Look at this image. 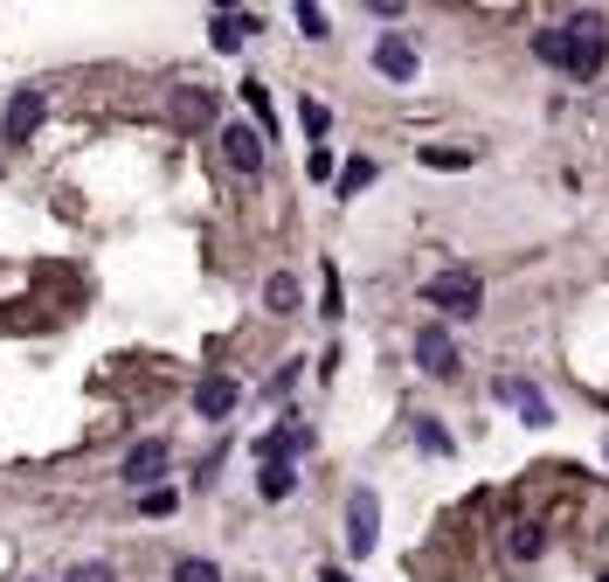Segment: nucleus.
Here are the masks:
<instances>
[{"instance_id": "7ed1b4c3", "label": "nucleus", "mask_w": 609, "mask_h": 582, "mask_svg": "<svg viewBox=\"0 0 609 582\" xmlns=\"http://www.w3.org/2000/svg\"><path fill=\"white\" fill-rule=\"evenodd\" d=\"M374 548H381V493H374V485H360V493L347 499V555L368 561Z\"/></svg>"}, {"instance_id": "f8f14e48", "label": "nucleus", "mask_w": 609, "mask_h": 582, "mask_svg": "<svg viewBox=\"0 0 609 582\" xmlns=\"http://www.w3.org/2000/svg\"><path fill=\"white\" fill-rule=\"evenodd\" d=\"M243 35H257V14H236V8H222L215 22H208V42H215L222 55H236V49H243Z\"/></svg>"}, {"instance_id": "412c9836", "label": "nucleus", "mask_w": 609, "mask_h": 582, "mask_svg": "<svg viewBox=\"0 0 609 582\" xmlns=\"http://www.w3.org/2000/svg\"><path fill=\"white\" fill-rule=\"evenodd\" d=\"M174 582H222V569L208 555H187V561H174Z\"/></svg>"}, {"instance_id": "1a4fd4ad", "label": "nucleus", "mask_w": 609, "mask_h": 582, "mask_svg": "<svg viewBox=\"0 0 609 582\" xmlns=\"http://www.w3.org/2000/svg\"><path fill=\"white\" fill-rule=\"evenodd\" d=\"M236 403H243L236 374H201V382H195V417H201V423H222Z\"/></svg>"}, {"instance_id": "c85d7f7f", "label": "nucleus", "mask_w": 609, "mask_h": 582, "mask_svg": "<svg viewBox=\"0 0 609 582\" xmlns=\"http://www.w3.org/2000/svg\"><path fill=\"white\" fill-rule=\"evenodd\" d=\"M596 582H609V575H596Z\"/></svg>"}, {"instance_id": "f3484780", "label": "nucleus", "mask_w": 609, "mask_h": 582, "mask_svg": "<svg viewBox=\"0 0 609 582\" xmlns=\"http://www.w3.org/2000/svg\"><path fill=\"white\" fill-rule=\"evenodd\" d=\"M506 548H512V555H520V561H540V548H547V534H540V528H533V520H520V528H512V534H506Z\"/></svg>"}, {"instance_id": "ddd939ff", "label": "nucleus", "mask_w": 609, "mask_h": 582, "mask_svg": "<svg viewBox=\"0 0 609 582\" xmlns=\"http://www.w3.org/2000/svg\"><path fill=\"white\" fill-rule=\"evenodd\" d=\"M257 493H263V499H291V493H298V465H284V458L263 465V472H257Z\"/></svg>"}, {"instance_id": "aec40b11", "label": "nucleus", "mask_w": 609, "mask_h": 582, "mask_svg": "<svg viewBox=\"0 0 609 582\" xmlns=\"http://www.w3.org/2000/svg\"><path fill=\"white\" fill-rule=\"evenodd\" d=\"M533 55L561 70V63H568V35H561V28H540V35H533Z\"/></svg>"}, {"instance_id": "a211bd4d", "label": "nucleus", "mask_w": 609, "mask_h": 582, "mask_svg": "<svg viewBox=\"0 0 609 582\" xmlns=\"http://www.w3.org/2000/svg\"><path fill=\"white\" fill-rule=\"evenodd\" d=\"M423 160L436 166V174H464V166L478 160V153H464V146H423Z\"/></svg>"}, {"instance_id": "9b49d317", "label": "nucleus", "mask_w": 609, "mask_h": 582, "mask_svg": "<svg viewBox=\"0 0 609 582\" xmlns=\"http://www.w3.org/2000/svg\"><path fill=\"white\" fill-rule=\"evenodd\" d=\"M250 450H257V465H277V458H284V465H291V458H298V450H312V423H298V417H291V423H277V430H271V437H257Z\"/></svg>"}, {"instance_id": "f257e3e1", "label": "nucleus", "mask_w": 609, "mask_h": 582, "mask_svg": "<svg viewBox=\"0 0 609 582\" xmlns=\"http://www.w3.org/2000/svg\"><path fill=\"white\" fill-rule=\"evenodd\" d=\"M561 35H568V63H561V70H568L575 84H588V77L609 63V14H596V8H588V14H568Z\"/></svg>"}, {"instance_id": "bb28decb", "label": "nucleus", "mask_w": 609, "mask_h": 582, "mask_svg": "<svg viewBox=\"0 0 609 582\" xmlns=\"http://www.w3.org/2000/svg\"><path fill=\"white\" fill-rule=\"evenodd\" d=\"M63 582H119V575H111V561H76Z\"/></svg>"}, {"instance_id": "393cba45", "label": "nucleus", "mask_w": 609, "mask_h": 582, "mask_svg": "<svg viewBox=\"0 0 609 582\" xmlns=\"http://www.w3.org/2000/svg\"><path fill=\"white\" fill-rule=\"evenodd\" d=\"M243 104H250V119H257V133L271 139V98H263V84H243Z\"/></svg>"}, {"instance_id": "20e7f679", "label": "nucleus", "mask_w": 609, "mask_h": 582, "mask_svg": "<svg viewBox=\"0 0 609 582\" xmlns=\"http://www.w3.org/2000/svg\"><path fill=\"white\" fill-rule=\"evenodd\" d=\"M42 119H49V98H42V90H14V98H8V119H0V139H8V146H28L35 133H42Z\"/></svg>"}, {"instance_id": "6e6552de", "label": "nucleus", "mask_w": 609, "mask_h": 582, "mask_svg": "<svg viewBox=\"0 0 609 582\" xmlns=\"http://www.w3.org/2000/svg\"><path fill=\"white\" fill-rule=\"evenodd\" d=\"M499 403L520 409V423H526V430H547V423H555V403H547L533 382H520V374H499Z\"/></svg>"}, {"instance_id": "39448f33", "label": "nucleus", "mask_w": 609, "mask_h": 582, "mask_svg": "<svg viewBox=\"0 0 609 582\" xmlns=\"http://www.w3.org/2000/svg\"><path fill=\"white\" fill-rule=\"evenodd\" d=\"M374 70H381V77H388V84H415V70H423V55H415V42H409L402 28H388V35H381V42H374Z\"/></svg>"}, {"instance_id": "2eb2a0df", "label": "nucleus", "mask_w": 609, "mask_h": 582, "mask_svg": "<svg viewBox=\"0 0 609 582\" xmlns=\"http://www.w3.org/2000/svg\"><path fill=\"white\" fill-rule=\"evenodd\" d=\"M174 111H181V119H187V125H195V119H215V90H201V84H187V90H174Z\"/></svg>"}, {"instance_id": "0eeeda50", "label": "nucleus", "mask_w": 609, "mask_h": 582, "mask_svg": "<svg viewBox=\"0 0 609 582\" xmlns=\"http://www.w3.org/2000/svg\"><path fill=\"white\" fill-rule=\"evenodd\" d=\"M415 368L436 374V382H450V374H457V340H450V326H415Z\"/></svg>"}, {"instance_id": "5701e85b", "label": "nucleus", "mask_w": 609, "mask_h": 582, "mask_svg": "<svg viewBox=\"0 0 609 582\" xmlns=\"http://www.w3.org/2000/svg\"><path fill=\"white\" fill-rule=\"evenodd\" d=\"M174 506H181V499H174V485H152V493H139V513H146V520H166Z\"/></svg>"}, {"instance_id": "b1692460", "label": "nucleus", "mask_w": 609, "mask_h": 582, "mask_svg": "<svg viewBox=\"0 0 609 582\" xmlns=\"http://www.w3.org/2000/svg\"><path fill=\"white\" fill-rule=\"evenodd\" d=\"M319 298H326V306H319L326 319H339V312H347V306H339V271H333V264H319Z\"/></svg>"}, {"instance_id": "423d86ee", "label": "nucleus", "mask_w": 609, "mask_h": 582, "mask_svg": "<svg viewBox=\"0 0 609 582\" xmlns=\"http://www.w3.org/2000/svg\"><path fill=\"white\" fill-rule=\"evenodd\" d=\"M119 479L132 485V493H152V485L166 479V444H160V437L132 444V450H125V465H119Z\"/></svg>"}, {"instance_id": "f03ea898", "label": "nucleus", "mask_w": 609, "mask_h": 582, "mask_svg": "<svg viewBox=\"0 0 609 582\" xmlns=\"http://www.w3.org/2000/svg\"><path fill=\"white\" fill-rule=\"evenodd\" d=\"M423 306H436L444 319H478L485 312V285L471 271H436L423 285Z\"/></svg>"}, {"instance_id": "dca6fc26", "label": "nucleus", "mask_w": 609, "mask_h": 582, "mask_svg": "<svg viewBox=\"0 0 609 582\" xmlns=\"http://www.w3.org/2000/svg\"><path fill=\"white\" fill-rule=\"evenodd\" d=\"M333 181H339V201H353V195H360V187H374V160H360V153H353V160H347V166H339V174H333Z\"/></svg>"}, {"instance_id": "9d476101", "label": "nucleus", "mask_w": 609, "mask_h": 582, "mask_svg": "<svg viewBox=\"0 0 609 582\" xmlns=\"http://www.w3.org/2000/svg\"><path fill=\"white\" fill-rule=\"evenodd\" d=\"M222 160L236 166V174H257L263 166V133L250 119H236V125H222Z\"/></svg>"}, {"instance_id": "cd10ccee", "label": "nucleus", "mask_w": 609, "mask_h": 582, "mask_svg": "<svg viewBox=\"0 0 609 582\" xmlns=\"http://www.w3.org/2000/svg\"><path fill=\"white\" fill-rule=\"evenodd\" d=\"M319 582H353V575H347V569H326V575H319Z\"/></svg>"}, {"instance_id": "a878e982", "label": "nucleus", "mask_w": 609, "mask_h": 582, "mask_svg": "<svg viewBox=\"0 0 609 582\" xmlns=\"http://www.w3.org/2000/svg\"><path fill=\"white\" fill-rule=\"evenodd\" d=\"M298 28L312 35V42H326V35H333V28H326V8H304V0H298Z\"/></svg>"}, {"instance_id": "4be33fe9", "label": "nucleus", "mask_w": 609, "mask_h": 582, "mask_svg": "<svg viewBox=\"0 0 609 582\" xmlns=\"http://www.w3.org/2000/svg\"><path fill=\"white\" fill-rule=\"evenodd\" d=\"M298 125H304V133H312V139H326V125H333V111H326V104H319V98H298Z\"/></svg>"}, {"instance_id": "6ab92c4d", "label": "nucleus", "mask_w": 609, "mask_h": 582, "mask_svg": "<svg viewBox=\"0 0 609 582\" xmlns=\"http://www.w3.org/2000/svg\"><path fill=\"white\" fill-rule=\"evenodd\" d=\"M415 444H423L430 458H450V430L436 423V417H415Z\"/></svg>"}, {"instance_id": "4468645a", "label": "nucleus", "mask_w": 609, "mask_h": 582, "mask_svg": "<svg viewBox=\"0 0 609 582\" xmlns=\"http://www.w3.org/2000/svg\"><path fill=\"white\" fill-rule=\"evenodd\" d=\"M263 306H271L277 319H291V312H298V277H291V271H271V285H263Z\"/></svg>"}]
</instances>
